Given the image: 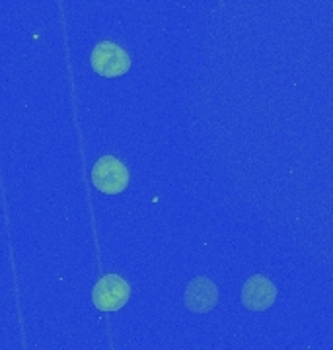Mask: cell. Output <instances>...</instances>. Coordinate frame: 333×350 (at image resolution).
Masks as SVG:
<instances>
[{
	"mask_svg": "<svg viewBox=\"0 0 333 350\" xmlns=\"http://www.w3.org/2000/svg\"><path fill=\"white\" fill-rule=\"evenodd\" d=\"M131 298V286L119 275H106L92 290V301L99 312H119Z\"/></svg>",
	"mask_w": 333,
	"mask_h": 350,
	"instance_id": "cell-3",
	"label": "cell"
},
{
	"mask_svg": "<svg viewBox=\"0 0 333 350\" xmlns=\"http://www.w3.org/2000/svg\"><path fill=\"white\" fill-rule=\"evenodd\" d=\"M219 304V288L209 278H193L185 290V306L195 313H207Z\"/></svg>",
	"mask_w": 333,
	"mask_h": 350,
	"instance_id": "cell-5",
	"label": "cell"
},
{
	"mask_svg": "<svg viewBox=\"0 0 333 350\" xmlns=\"http://www.w3.org/2000/svg\"><path fill=\"white\" fill-rule=\"evenodd\" d=\"M275 300H277V288L267 276H251L242 288V304L249 312H265L275 304Z\"/></svg>",
	"mask_w": 333,
	"mask_h": 350,
	"instance_id": "cell-4",
	"label": "cell"
},
{
	"mask_svg": "<svg viewBox=\"0 0 333 350\" xmlns=\"http://www.w3.org/2000/svg\"><path fill=\"white\" fill-rule=\"evenodd\" d=\"M92 183L103 195H119L129 187V170L115 156H103L92 167Z\"/></svg>",
	"mask_w": 333,
	"mask_h": 350,
	"instance_id": "cell-2",
	"label": "cell"
},
{
	"mask_svg": "<svg viewBox=\"0 0 333 350\" xmlns=\"http://www.w3.org/2000/svg\"><path fill=\"white\" fill-rule=\"evenodd\" d=\"M90 64H92L94 72H98L103 78H119L131 70V57L117 43L101 41L92 51Z\"/></svg>",
	"mask_w": 333,
	"mask_h": 350,
	"instance_id": "cell-1",
	"label": "cell"
}]
</instances>
